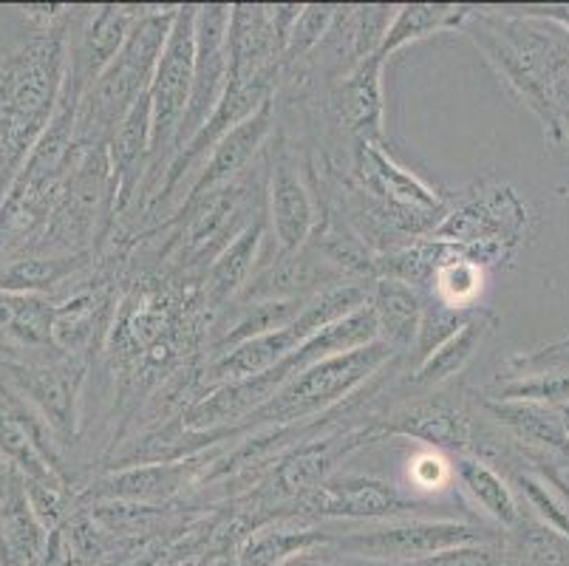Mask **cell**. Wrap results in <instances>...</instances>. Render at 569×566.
Here are the masks:
<instances>
[{
    "label": "cell",
    "mask_w": 569,
    "mask_h": 566,
    "mask_svg": "<svg viewBox=\"0 0 569 566\" xmlns=\"http://www.w3.org/2000/svg\"><path fill=\"white\" fill-rule=\"evenodd\" d=\"M29 31L0 54V205L54 119L69 75L66 7H26Z\"/></svg>",
    "instance_id": "1"
},
{
    "label": "cell",
    "mask_w": 569,
    "mask_h": 566,
    "mask_svg": "<svg viewBox=\"0 0 569 566\" xmlns=\"http://www.w3.org/2000/svg\"><path fill=\"white\" fill-rule=\"evenodd\" d=\"M462 31L541 119L547 137L563 142L569 128V29L519 7H473Z\"/></svg>",
    "instance_id": "2"
},
{
    "label": "cell",
    "mask_w": 569,
    "mask_h": 566,
    "mask_svg": "<svg viewBox=\"0 0 569 566\" xmlns=\"http://www.w3.org/2000/svg\"><path fill=\"white\" fill-rule=\"evenodd\" d=\"M176 12L179 7H164L157 12L142 9L122 51L82 93L74 122L77 148H108L119 122L137 106L139 97L148 93L153 75H157L159 57H162L168 34L173 29Z\"/></svg>",
    "instance_id": "3"
},
{
    "label": "cell",
    "mask_w": 569,
    "mask_h": 566,
    "mask_svg": "<svg viewBox=\"0 0 569 566\" xmlns=\"http://www.w3.org/2000/svg\"><path fill=\"white\" fill-rule=\"evenodd\" d=\"M391 360H397L395 351L388 349L386 342L377 340L366 349L315 363V366L303 368L301 374H295L289 383H283L276 397L261 405L256 414H250L236 430L281 428V425L303 423L315 414L329 411L332 405L343 403L351 394L360 391Z\"/></svg>",
    "instance_id": "4"
},
{
    "label": "cell",
    "mask_w": 569,
    "mask_h": 566,
    "mask_svg": "<svg viewBox=\"0 0 569 566\" xmlns=\"http://www.w3.org/2000/svg\"><path fill=\"white\" fill-rule=\"evenodd\" d=\"M501 538L505 529L457 518H397L377 527L332 533V547L360 564H402L470 544H496Z\"/></svg>",
    "instance_id": "5"
},
{
    "label": "cell",
    "mask_w": 569,
    "mask_h": 566,
    "mask_svg": "<svg viewBox=\"0 0 569 566\" xmlns=\"http://www.w3.org/2000/svg\"><path fill=\"white\" fill-rule=\"evenodd\" d=\"M18 360H0V374L32 403L34 411L46 419L57 445H71L80 425V391L86 380V366L80 357L63 351H38Z\"/></svg>",
    "instance_id": "6"
},
{
    "label": "cell",
    "mask_w": 569,
    "mask_h": 566,
    "mask_svg": "<svg viewBox=\"0 0 569 566\" xmlns=\"http://www.w3.org/2000/svg\"><path fill=\"white\" fill-rule=\"evenodd\" d=\"M193 62H196V7H179L173 29L168 34L157 75H153L148 97H151V165L159 170L162 153L173 159L176 137L188 113L190 91H193Z\"/></svg>",
    "instance_id": "7"
},
{
    "label": "cell",
    "mask_w": 569,
    "mask_h": 566,
    "mask_svg": "<svg viewBox=\"0 0 569 566\" xmlns=\"http://www.w3.org/2000/svg\"><path fill=\"white\" fill-rule=\"evenodd\" d=\"M485 425L462 399H451L445 394L411 399L386 417L375 419L371 436H406L428 445L433 450H451V454H470L479 450Z\"/></svg>",
    "instance_id": "8"
},
{
    "label": "cell",
    "mask_w": 569,
    "mask_h": 566,
    "mask_svg": "<svg viewBox=\"0 0 569 566\" xmlns=\"http://www.w3.org/2000/svg\"><path fill=\"white\" fill-rule=\"evenodd\" d=\"M230 12L232 7H227V3L196 7L193 91H190L188 113H184L179 137H176L173 156L204 128V122L213 117L227 91V82H230V51H227Z\"/></svg>",
    "instance_id": "9"
},
{
    "label": "cell",
    "mask_w": 569,
    "mask_h": 566,
    "mask_svg": "<svg viewBox=\"0 0 569 566\" xmlns=\"http://www.w3.org/2000/svg\"><path fill=\"white\" fill-rule=\"evenodd\" d=\"M527 207L510 185L479 187V193L465 199L462 205L445 212L437 230L428 238H437L457 247H473V244H505L513 247L525 238Z\"/></svg>",
    "instance_id": "10"
},
{
    "label": "cell",
    "mask_w": 569,
    "mask_h": 566,
    "mask_svg": "<svg viewBox=\"0 0 569 566\" xmlns=\"http://www.w3.org/2000/svg\"><path fill=\"white\" fill-rule=\"evenodd\" d=\"M309 516L349 518V522H397V518H419L428 502L411 496L402 487L388 485L375 476H332L312 496L303 498Z\"/></svg>",
    "instance_id": "11"
},
{
    "label": "cell",
    "mask_w": 569,
    "mask_h": 566,
    "mask_svg": "<svg viewBox=\"0 0 569 566\" xmlns=\"http://www.w3.org/2000/svg\"><path fill=\"white\" fill-rule=\"evenodd\" d=\"M269 230L281 252H301L318 232V207L309 187L289 159L287 150H278L269 176Z\"/></svg>",
    "instance_id": "12"
},
{
    "label": "cell",
    "mask_w": 569,
    "mask_h": 566,
    "mask_svg": "<svg viewBox=\"0 0 569 566\" xmlns=\"http://www.w3.org/2000/svg\"><path fill=\"white\" fill-rule=\"evenodd\" d=\"M139 14H142V9L117 7V3H106V7H97L91 12L88 23L82 26L80 38L69 43V75H66V80L77 91L86 93L88 86L97 82V77L111 66L113 57L126 46Z\"/></svg>",
    "instance_id": "13"
},
{
    "label": "cell",
    "mask_w": 569,
    "mask_h": 566,
    "mask_svg": "<svg viewBox=\"0 0 569 566\" xmlns=\"http://www.w3.org/2000/svg\"><path fill=\"white\" fill-rule=\"evenodd\" d=\"M382 66L386 60L380 54L366 57L335 86V117L357 142H382V125H386Z\"/></svg>",
    "instance_id": "14"
},
{
    "label": "cell",
    "mask_w": 569,
    "mask_h": 566,
    "mask_svg": "<svg viewBox=\"0 0 569 566\" xmlns=\"http://www.w3.org/2000/svg\"><path fill=\"white\" fill-rule=\"evenodd\" d=\"M272 119H276V97H269L258 111H252L244 122H238L204 159L199 168V179H196L193 190H190L188 205L196 201H207V196H213L219 187L236 179L247 165L256 159L258 150L272 133Z\"/></svg>",
    "instance_id": "15"
},
{
    "label": "cell",
    "mask_w": 569,
    "mask_h": 566,
    "mask_svg": "<svg viewBox=\"0 0 569 566\" xmlns=\"http://www.w3.org/2000/svg\"><path fill=\"white\" fill-rule=\"evenodd\" d=\"M227 51H230V80H258V77L278 75L281 51L272 34L269 7L232 3Z\"/></svg>",
    "instance_id": "16"
},
{
    "label": "cell",
    "mask_w": 569,
    "mask_h": 566,
    "mask_svg": "<svg viewBox=\"0 0 569 566\" xmlns=\"http://www.w3.org/2000/svg\"><path fill=\"white\" fill-rule=\"evenodd\" d=\"M298 318H301V315H298ZM307 340H309V331L303 329L298 320L281 331H269V335L252 337V340L241 342V346H236V349L227 351V355L213 357V360L207 363V371H204L207 388L213 391V388L230 386V383L261 377V374L281 366L287 357H292Z\"/></svg>",
    "instance_id": "17"
},
{
    "label": "cell",
    "mask_w": 569,
    "mask_h": 566,
    "mask_svg": "<svg viewBox=\"0 0 569 566\" xmlns=\"http://www.w3.org/2000/svg\"><path fill=\"white\" fill-rule=\"evenodd\" d=\"M199 467L196 456H184V459L176 461H153V465H133L91 485L82 493V498H91V502H139V505L162 502V498H170L173 493L182 490L188 481H193Z\"/></svg>",
    "instance_id": "18"
},
{
    "label": "cell",
    "mask_w": 569,
    "mask_h": 566,
    "mask_svg": "<svg viewBox=\"0 0 569 566\" xmlns=\"http://www.w3.org/2000/svg\"><path fill=\"white\" fill-rule=\"evenodd\" d=\"M371 309H375L380 342H386L397 357L411 355L422 324L426 292L406 280L380 278L371 287Z\"/></svg>",
    "instance_id": "19"
},
{
    "label": "cell",
    "mask_w": 569,
    "mask_h": 566,
    "mask_svg": "<svg viewBox=\"0 0 569 566\" xmlns=\"http://www.w3.org/2000/svg\"><path fill=\"white\" fill-rule=\"evenodd\" d=\"M151 133H153L151 97L142 93L137 106L128 111V117L119 122L111 142H108V162H111V179H113V201H117V193H119V207L128 205L133 187L139 185V176H142L144 165L151 162Z\"/></svg>",
    "instance_id": "20"
},
{
    "label": "cell",
    "mask_w": 569,
    "mask_h": 566,
    "mask_svg": "<svg viewBox=\"0 0 569 566\" xmlns=\"http://www.w3.org/2000/svg\"><path fill=\"white\" fill-rule=\"evenodd\" d=\"M263 238H267V225L261 218H256L232 241H227L219 256L213 258V264L207 267L204 298L213 309L232 304L238 295L244 292V287L256 275Z\"/></svg>",
    "instance_id": "21"
},
{
    "label": "cell",
    "mask_w": 569,
    "mask_h": 566,
    "mask_svg": "<svg viewBox=\"0 0 569 566\" xmlns=\"http://www.w3.org/2000/svg\"><path fill=\"white\" fill-rule=\"evenodd\" d=\"M51 536L32 513L20 479L0 505V566H38L49 553Z\"/></svg>",
    "instance_id": "22"
},
{
    "label": "cell",
    "mask_w": 569,
    "mask_h": 566,
    "mask_svg": "<svg viewBox=\"0 0 569 566\" xmlns=\"http://www.w3.org/2000/svg\"><path fill=\"white\" fill-rule=\"evenodd\" d=\"M499 318L488 309H476L473 318L457 331L448 342H442L431 357H426L422 363H417L408 377V386L413 388H439L448 380H453L459 371H465L470 360L476 357L479 346L485 342V337L496 329Z\"/></svg>",
    "instance_id": "23"
},
{
    "label": "cell",
    "mask_w": 569,
    "mask_h": 566,
    "mask_svg": "<svg viewBox=\"0 0 569 566\" xmlns=\"http://www.w3.org/2000/svg\"><path fill=\"white\" fill-rule=\"evenodd\" d=\"M453 476L459 479L462 490L473 498L476 507H482L485 516L493 518L499 529H513L521 518V505L513 487L490 461L479 456L459 454L453 459Z\"/></svg>",
    "instance_id": "24"
},
{
    "label": "cell",
    "mask_w": 569,
    "mask_h": 566,
    "mask_svg": "<svg viewBox=\"0 0 569 566\" xmlns=\"http://www.w3.org/2000/svg\"><path fill=\"white\" fill-rule=\"evenodd\" d=\"M91 249L60 256H26L0 267V292L43 295L60 289L91 264Z\"/></svg>",
    "instance_id": "25"
},
{
    "label": "cell",
    "mask_w": 569,
    "mask_h": 566,
    "mask_svg": "<svg viewBox=\"0 0 569 566\" xmlns=\"http://www.w3.org/2000/svg\"><path fill=\"white\" fill-rule=\"evenodd\" d=\"M473 7H462V3H406V7H397L395 20L388 26L386 40L380 46V57H388L400 51L402 46L417 43V40H426L439 31H457L465 29Z\"/></svg>",
    "instance_id": "26"
},
{
    "label": "cell",
    "mask_w": 569,
    "mask_h": 566,
    "mask_svg": "<svg viewBox=\"0 0 569 566\" xmlns=\"http://www.w3.org/2000/svg\"><path fill=\"white\" fill-rule=\"evenodd\" d=\"M507 566H569V538L521 507V518L501 538Z\"/></svg>",
    "instance_id": "27"
},
{
    "label": "cell",
    "mask_w": 569,
    "mask_h": 566,
    "mask_svg": "<svg viewBox=\"0 0 569 566\" xmlns=\"http://www.w3.org/2000/svg\"><path fill=\"white\" fill-rule=\"evenodd\" d=\"M309 300V298H307ZM307 300H263V304H232L230 324L213 340V357L227 355L252 337L281 331L298 320Z\"/></svg>",
    "instance_id": "28"
},
{
    "label": "cell",
    "mask_w": 569,
    "mask_h": 566,
    "mask_svg": "<svg viewBox=\"0 0 569 566\" xmlns=\"http://www.w3.org/2000/svg\"><path fill=\"white\" fill-rule=\"evenodd\" d=\"M332 544V533L323 527H283L272 524L267 529L252 533L247 547L238 555V566H281L292 555L307 553V549L326 547Z\"/></svg>",
    "instance_id": "29"
},
{
    "label": "cell",
    "mask_w": 569,
    "mask_h": 566,
    "mask_svg": "<svg viewBox=\"0 0 569 566\" xmlns=\"http://www.w3.org/2000/svg\"><path fill=\"white\" fill-rule=\"evenodd\" d=\"M108 298L97 289H86L54 309V349L63 355L80 357L94 342L102 315L108 311Z\"/></svg>",
    "instance_id": "30"
},
{
    "label": "cell",
    "mask_w": 569,
    "mask_h": 566,
    "mask_svg": "<svg viewBox=\"0 0 569 566\" xmlns=\"http://www.w3.org/2000/svg\"><path fill=\"white\" fill-rule=\"evenodd\" d=\"M507 481H510L519 505L527 513H532L569 538V496L550 476H545L536 467H516Z\"/></svg>",
    "instance_id": "31"
},
{
    "label": "cell",
    "mask_w": 569,
    "mask_h": 566,
    "mask_svg": "<svg viewBox=\"0 0 569 566\" xmlns=\"http://www.w3.org/2000/svg\"><path fill=\"white\" fill-rule=\"evenodd\" d=\"M490 399L499 403H538L561 408L569 405V371L536 374V377H499L488 388Z\"/></svg>",
    "instance_id": "32"
},
{
    "label": "cell",
    "mask_w": 569,
    "mask_h": 566,
    "mask_svg": "<svg viewBox=\"0 0 569 566\" xmlns=\"http://www.w3.org/2000/svg\"><path fill=\"white\" fill-rule=\"evenodd\" d=\"M473 309H457V306H448L442 300L426 295V309H422V324H419L417 342H413V363H422L426 357H431L433 351L442 346V342L451 340L470 318H473Z\"/></svg>",
    "instance_id": "33"
},
{
    "label": "cell",
    "mask_w": 569,
    "mask_h": 566,
    "mask_svg": "<svg viewBox=\"0 0 569 566\" xmlns=\"http://www.w3.org/2000/svg\"><path fill=\"white\" fill-rule=\"evenodd\" d=\"M479 292H482V267L468 261V256H459L433 272L426 295L457 309H473Z\"/></svg>",
    "instance_id": "34"
},
{
    "label": "cell",
    "mask_w": 569,
    "mask_h": 566,
    "mask_svg": "<svg viewBox=\"0 0 569 566\" xmlns=\"http://www.w3.org/2000/svg\"><path fill=\"white\" fill-rule=\"evenodd\" d=\"M26 481V498L32 505V513L38 522L43 524L46 533H57L63 529L71 518V507H74V493H71L69 481L63 474H51L43 479H23Z\"/></svg>",
    "instance_id": "35"
},
{
    "label": "cell",
    "mask_w": 569,
    "mask_h": 566,
    "mask_svg": "<svg viewBox=\"0 0 569 566\" xmlns=\"http://www.w3.org/2000/svg\"><path fill=\"white\" fill-rule=\"evenodd\" d=\"M335 14H338V7H332V3H309V7H303L301 18H298L292 34H289L281 66H292V62L312 54L326 40L329 29H332Z\"/></svg>",
    "instance_id": "36"
},
{
    "label": "cell",
    "mask_w": 569,
    "mask_h": 566,
    "mask_svg": "<svg viewBox=\"0 0 569 566\" xmlns=\"http://www.w3.org/2000/svg\"><path fill=\"white\" fill-rule=\"evenodd\" d=\"M505 371L507 374H499V377H536V374L569 371V337L547 342L541 349L507 357Z\"/></svg>",
    "instance_id": "37"
},
{
    "label": "cell",
    "mask_w": 569,
    "mask_h": 566,
    "mask_svg": "<svg viewBox=\"0 0 569 566\" xmlns=\"http://www.w3.org/2000/svg\"><path fill=\"white\" fill-rule=\"evenodd\" d=\"M355 566H507L501 542L496 544H470V547L445 549V553L428 555L419 560H402V564H360Z\"/></svg>",
    "instance_id": "38"
},
{
    "label": "cell",
    "mask_w": 569,
    "mask_h": 566,
    "mask_svg": "<svg viewBox=\"0 0 569 566\" xmlns=\"http://www.w3.org/2000/svg\"><path fill=\"white\" fill-rule=\"evenodd\" d=\"M451 479H457L453 461L442 450H422L408 461V481L413 485V490H445L451 485Z\"/></svg>",
    "instance_id": "39"
},
{
    "label": "cell",
    "mask_w": 569,
    "mask_h": 566,
    "mask_svg": "<svg viewBox=\"0 0 569 566\" xmlns=\"http://www.w3.org/2000/svg\"><path fill=\"white\" fill-rule=\"evenodd\" d=\"M281 566H355V560L340 555L332 544H326V547H315L307 549V553L292 555V558L283 560Z\"/></svg>",
    "instance_id": "40"
},
{
    "label": "cell",
    "mask_w": 569,
    "mask_h": 566,
    "mask_svg": "<svg viewBox=\"0 0 569 566\" xmlns=\"http://www.w3.org/2000/svg\"><path fill=\"white\" fill-rule=\"evenodd\" d=\"M519 9H521V12L536 14V18H545V20H552V23L569 29V7H567V3H558V7H519Z\"/></svg>",
    "instance_id": "41"
},
{
    "label": "cell",
    "mask_w": 569,
    "mask_h": 566,
    "mask_svg": "<svg viewBox=\"0 0 569 566\" xmlns=\"http://www.w3.org/2000/svg\"><path fill=\"white\" fill-rule=\"evenodd\" d=\"M558 417H561L563 430H567V436H569V405H561V408H558Z\"/></svg>",
    "instance_id": "42"
},
{
    "label": "cell",
    "mask_w": 569,
    "mask_h": 566,
    "mask_svg": "<svg viewBox=\"0 0 569 566\" xmlns=\"http://www.w3.org/2000/svg\"><path fill=\"white\" fill-rule=\"evenodd\" d=\"M563 142H567V145H569V128H567V139H563Z\"/></svg>",
    "instance_id": "43"
}]
</instances>
